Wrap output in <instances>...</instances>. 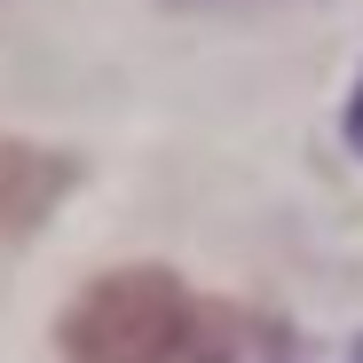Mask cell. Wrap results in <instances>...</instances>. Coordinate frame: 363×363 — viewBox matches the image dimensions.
Instances as JSON below:
<instances>
[{
	"instance_id": "7a4b0ae2",
	"label": "cell",
	"mask_w": 363,
	"mask_h": 363,
	"mask_svg": "<svg viewBox=\"0 0 363 363\" xmlns=\"http://www.w3.org/2000/svg\"><path fill=\"white\" fill-rule=\"evenodd\" d=\"M72 158L64 150H40V143H0V245L24 237L32 221L55 213V198L72 190Z\"/></svg>"
},
{
	"instance_id": "277c9868",
	"label": "cell",
	"mask_w": 363,
	"mask_h": 363,
	"mask_svg": "<svg viewBox=\"0 0 363 363\" xmlns=\"http://www.w3.org/2000/svg\"><path fill=\"white\" fill-rule=\"evenodd\" d=\"M347 363H363V340H355V355H347Z\"/></svg>"
},
{
	"instance_id": "3957f363",
	"label": "cell",
	"mask_w": 363,
	"mask_h": 363,
	"mask_svg": "<svg viewBox=\"0 0 363 363\" xmlns=\"http://www.w3.org/2000/svg\"><path fill=\"white\" fill-rule=\"evenodd\" d=\"M347 143L363 150V87H355V103H347Z\"/></svg>"
},
{
	"instance_id": "6da1fadb",
	"label": "cell",
	"mask_w": 363,
	"mask_h": 363,
	"mask_svg": "<svg viewBox=\"0 0 363 363\" xmlns=\"http://www.w3.org/2000/svg\"><path fill=\"white\" fill-rule=\"evenodd\" d=\"M72 363H237L245 316L198 300L174 269H111L64 308Z\"/></svg>"
}]
</instances>
